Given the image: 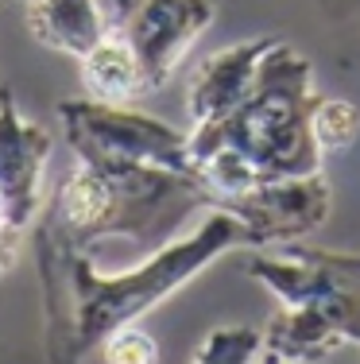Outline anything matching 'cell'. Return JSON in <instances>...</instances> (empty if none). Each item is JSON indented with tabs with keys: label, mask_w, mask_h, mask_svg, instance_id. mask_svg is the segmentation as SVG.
<instances>
[{
	"label": "cell",
	"mask_w": 360,
	"mask_h": 364,
	"mask_svg": "<svg viewBox=\"0 0 360 364\" xmlns=\"http://www.w3.org/2000/svg\"><path fill=\"white\" fill-rule=\"evenodd\" d=\"M31 237L43 291V341L50 364H82L89 349H101V341L116 329L136 326L159 302L198 279L213 259L248 248L244 221L221 202H213L190 232L163 240L151 256L124 272L97 267V256L82 252L47 205L31 225Z\"/></svg>",
	"instance_id": "1"
},
{
	"label": "cell",
	"mask_w": 360,
	"mask_h": 364,
	"mask_svg": "<svg viewBox=\"0 0 360 364\" xmlns=\"http://www.w3.org/2000/svg\"><path fill=\"white\" fill-rule=\"evenodd\" d=\"M318 101L306 55L276 39L252 93L225 117L190 128V163L213 202L248 194L263 182L318 175L325 155L310 128Z\"/></svg>",
	"instance_id": "2"
},
{
	"label": "cell",
	"mask_w": 360,
	"mask_h": 364,
	"mask_svg": "<svg viewBox=\"0 0 360 364\" xmlns=\"http://www.w3.org/2000/svg\"><path fill=\"white\" fill-rule=\"evenodd\" d=\"M244 275L276 294L263 326V353L287 360H325L360 345V256L287 245L283 252L248 248Z\"/></svg>",
	"instance_id": "3"
},
{
	"label": "cell",
	"mask_w": 360,
	"mask_h": 364,
	"mask_svg": "<svg viewBox=\"0 0 360 364\" xmlns=\"http://www.w3.org/2000/svg\"><path fill=\"white\" fill-rule=\"evenodd\" d=\"M202 205H213V194L198 175L78 163L55 190V202L47 210L82 252L97 256L105 240H167Z\"/></svg>",
	"instance_id": "4"
},
{
	"label": "cell",
	"mask_w": 360,
	"mask_h": 364,
	"mask_svg": "<svg viewBox=\"0 0 360 364\" xmlns=\"http://www.w3.org/2000/svg\"><path fill=\"white\" fill-rule=\"evenodd\" d=\"M58 124L78 155L89 167H163L198 175L190 163V132L132 109V101H97L70 97L58 105Z\"/></svg>",
	"instance_id": "5"
},
{
	"label": "cell",
	"mask_w": 360,
	"mask_h": 364,
	"mask_svg": "<svg viewBox=\"0 0 360 364\" xmlns=\"http://www.w3.org/2000/svg\"><path fill=\"white\" fill-rule=\"evenodd\" d=\"M113 31L132 47L140 63L143 93H156L175 77L182 58L209 31L217 4L213 0H116Z\"/></svg>",
	"instance_id": "6"
},
{
	"label": "cell",
	"mask_w": 360,
	"mask_h": 364,
	"mask_svg": "<svg viewBox=\"0 0 360 364\" xmlns=\"http://www.w3.org/2000/svg\"><path fill=\"white\" fill-rule=\"evenodd\" d=\"M221 205L244 221L248 248H276V245H295L298 237L318 232L333 205V190L325 175H298V178H279L248 190V194L225 198Z\"/></svg>",
	"instance_id": "7"
},
{
	"label": "cell",
	"mask_w": 360,
	"mask_h": 364,
	"mask_svg": "<svg viewBox=\"0 0 360 364\" xmlns=\"http://www.w3.org/2000/svg\"><path fill=\"white\" fill-rule=\"evenodd\" d=\"M50 151V132L16 105L12 93L0 90V205L4 218L23 232H31L43 213Z\"/></svg>",
	"instance_id": "8"
},
{
	"label": "cell",
	"mask_w": 360,
	"mask_h": 364,
	"mask_svg": "<svg viewBox=\"0 0 360 364\" xmlns=\"http://www.w3.org/2000/svg\"><path fill=\"white\" fill-rule=\"evenodd\" d=\"M276 39H244L233 47L213 50L209 58L194 70L190 85H186V112L194 124H209V120L225 117L229 109H236L240 101L252 93L256 74L263 66V55L271 50Z\"/></svg>",
	"instance_id": "9"
},
{
	"label": "cell",
	"mask_w": 360,
	"mask_h": 364,
	"mask_svg": "<svg viewBox=\"0 0 360 364\" xmlns=\"http://www.w3.org/2000/svg\"><path fill=\"white\" fill-rule=\"evenodd\" d=\"M28 31L58 55L82 58L113 31L101 0H28Z\"/></svg>",
	"instance_id": "10"
},
{
	"label": "cell",
	"mask_w": 360,
	"mask_h": 364,
	"mask_svg": "<svg viewBox=\"0 0 360 364\" xmlns=\"http://www.w3.org/2000/svg\"><path fill=\"white\" fill-rule=\"evenodd\" d=\"M82 82L85 93L97 101H136L143 97V77H140V63H136L132 47L109 31L89 55L82 58Z\"/></svg>",
	"instance_id": "11"
},
{
	"label": "cell",
	"mask_w": 360,
	"mask_h": 364,
	"mask_svg": "<svg viewBox=\"0 0 360 364\" xmlns=\"http://www.w3.org/2000/svg\"><path fill=\"white\" fill-rule=\"evenodd\" d=\"M263 353V329L252 326H217L202 337L190 364H256Z\"/></svg>",
	"instance_id": "12"
},
{
	"label": "cell",
	"mask_w": 360,
	"mask_h": 364,
	"mask_svg": "<svg viewBox=\"0 0 360 364\" xmlns=\"http://www.w3.org/2000/svg\"><path fill=\"white\" fill-rule=\"evenodd\" d=\"M310 128H314V140H318L322 155L349 151L360 136V112H356L353 101H345V97H322L318 105H314Z\"/></svg>",
	"instance_id": "13"
},
{
	"label": "cell",
	"mask_w": 360,
	"mask_h": 364,
	"mask_svg": "<svg viewBox=\"0 0 360 364\" xmlns=\"http://www.w3.org/2000/svg\"><path fill=\"white\" fill-rule=\"evenodd\" d=\"M101 357L105 364H159V341L148 329L124 326L101 341Z\"/></svg>",
	"instance_id": "14"
},
{
	"label": "cell",
	"mask_w": 360,
	"mask_h": 364,
	"mask_svg": "<svg viewBox=\"0 0 360 364\" xmlns=\"http://www.w3.org/2000/svg\"><path fill=\"white\" fill-rule=\"evenodd\" d=\"M23 237H28L23 229H16L8 218H0V279H4V275L16 267L20 248H23Z\"/></svg>",
	"instance_id": "15"
},
{
	"label": "cell",
	"mask_w": 360,
	"mask_h": 364,
	"mask_svg": "<svg viewBox=\"0 0 360 364\" xmlns=\"http://www.w3.org/2000/svg\"><path fill=\"white\" fill-rule=\"evenodd\" d=\"M260 364H302V360H287V357H276V353H263Z\"/></svg>",
	"instance_id": "16"
},
{
	"label": "cell",
	"mask_w": 360,
	"mask_h": 364,
	"mask_svg": "<svg viewBox=\"0 0 360 364\" xmlns=\"http://www.w3.org/2000/svg\"><path fill=\"white\" fill-rule=\"evenodd\" d=\"M0 90H4V85H0Z\"/></svg>",
	"instance_id": "17"
}]
</instances>
